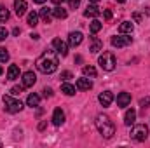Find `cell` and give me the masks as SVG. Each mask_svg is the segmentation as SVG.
Instances as JSON below:
<instances>
[{
	"mask_svg": "<svg viewBox=\"0 0 150 148\" xmlns=\"http://www.w3.org/2000/svg\"><path fill=\"white\" fill-rule=\"evenodd\" d=\"M96 129L100 131V134H101L105 140H110L113 134H115V125H113V122L110 120L108 115H103V113H100V115L96 117Z\"/></svg>",
	"mask_w": 150,
	"mask_h": 148,
	"instance_id": "obj_2",
	"label": "cell"
},
{
	"mask_svg": "<svg viewBox=\"0 0 150 148\" xmlns=\"http://www.w3.org/2000/svg\"><path fill=\"white\" fill-rule=\"evenodd\" d=\"M98 65L105 72H112L113 68H115V56H113V52H103L98 58Z\"/></svg>",
	"mask_w": 150,
	"mask_h": 148,
	"instance_id": "obj_4",
	"label": "cell"
},
{
	"mask_svg": "<svg viewBox=\"0 0 150 148\" xmlns=\"http://www.w3.org/2000/svg\"><path fill=\"white\" fill-rule=\"evenodd\" d=\"M89 2H91V4H98L100 0H89Z\"/></svg>",
	"mask_w": 150,
	"mask_h": 148,
	"instance_id": "obj_41",
	"label": "cell"
},
{
	"mask_svg": "<svg viewBox=\"0 0 150 148\" xmlns=\"http://www.w3.org/2000/svg\"><path fill=\"white\" fill-rule=\"evenodd\" d=\"M103 18H105L107 21H110V19H112V11H108V9H107V11L103 12Z\"/></svg>",
	"mask_w": 150,
	"mask_h": 148,
	"instance_id": "obj_34",
	"label": "cell"
},
{
	"mask_svg": "<svg viewBox=\"0 0 150 148\" xmlns=\"http://www.w3.org/2000/svg\"><path fill=\"white\" fill-rule=\"evenodd\" d=\"M4 106H5V111H9V113H18L23 110V103L19 99H14L12 94L4 96Z\"/></svg>",
	"mask_w": 150,
	"mask_h": 148,
	"instance_id": "obj_3",
	"label": "cell"
},
{
	"mask_svg": "<svg viewBox=\"0 0 150 148\" xmlns=\"http://www.w3.org/2000/svg\"><path fill=\"white\" fill-rule=\"evenodd\" d=\"M133 44V37L131 35H126V33H120L119 37H112V45L113 47H126V45H131Z\"/></svg>",
	"mask_w": 150,
	"mask_h": 148,
	"instance_id": "obj_6",
	"label": "cell"
},
{
	"mask_svg": "<svg viewBox=\"0 0 150 148\" xmlns=\"http://www.w3.org/2000/svg\"><path fill=\"white\" fill-rule=\"evenodd\" d=\"M98 14H101V9H100L96 4H91V5H87V9L84 11V16H86V18H96Z\"/></svg>",
	"mask_w": 150,
	"mask_h": 148,
	"instance_id": "obj_15",
	"label": "cell"
},
{
	"mask_svg": "<svg viewBox=\"0 0 150 148\" xmlns=\"http://www.w3.org/2000/svg\"><path fill=\"white\" fill-rule=\"evenodd\" d=\"M28 25L30 26H37L38 25V14L37 12H30L28 14Z\"/></svg>",
	"mask_w": 150,
	"mask_h": 148,
	"instance_id": "obj_26",
	"label": "cell"
},
{
	"mask_svg": "<svg viewBox=\"0 0 150 148\" xmlns=\"http://www.w3.org/2000/svg\"><path fill=\"white\" fill-rule=\"evenodd\" d=\"M30 37L33 38V40H38V38H40V35H38V33H32V35H30Z\"/></svg>",
	"mask_w": 150,
	"mask_h": 148,
	"instance_id": "obj_37",
	"label": "cell"
},
{
	"mask_svg": "<svg viewBox=\"0 0 150 148\" xmlns=\"http://www.w3.org/2000/svg\"><path fill=\"white\" fill-rule=\"evenodd\" d=\"M38 18H40L44 23H51V21H52V9H47V7L40 9V12H38Z\"/></svg>",
	"mask_w": 150,
	"mask_h": 148,
	"instance_id": "obj_17",
	"label": "cell"
},
{
	"mask_svg": "<svg viewBox=\"0 0 150 148\" xmlns=\"http://www.w3.org/2000/svg\"><path fill=\"white\" fill-rule=\"evenodd\" d=\"M38 103H40V96H38V94H30V96L26 98V105L32 106V108L38 106Z\"/></svg>",
	"mask_w": 150,
	"mask_h": 148,
	"instance_id": "obj_23",
	"label": "cell"
},
{
	"mask_svg": "<svg viewBox=\"0 0 150 148\" xmlns=\"http://www.w3.org/2000/svg\"><path fill=\"white\" fill-rule=\"evenodd\" d=\"M33 2H35V4H44L45 0H33Z\"/></svg>",
	"mask_w": 150,
	"mask_h": 148,
	"instance_id": "obj_40",
	"label": "cell"
},
{
	"mask_svg": "<svg viewBox=\"0 0 150 148\" xmlns=\"http://www.w3.org/2000/svg\"><path fill=\"white\" fill-rule=\"evenodd\" d=\"M23 89H25V85H21V87H18V85H16V87H12V89H11V94H12V96H19V94L23 92Z\"/></svg>",
	"mask_w": 150,
	"mask_h": 148,
	"instance_id": "obj_29",
	"label": "cell"
},
{
	"mask_svg": "<svg viewBox=\"0 0 150 148\" xmlns=\"http://www.w3.org/2000/svg\"><path fill=\"white\" fill-rule=\"evenodd\" d=\"M131 138L134 141H145L149 138V127L145 124H136L131 129Z\"/></svg>",
	"mask_w": 150,
	"mask_h": 148,
	"instance_id": "obj_5",
	"label": "cell"
},
{
	"mask_svg": "<svg viewBox=\"0 0 150 148\" xmlns=\"http://www.w3.org/2000/svg\"><path fill=\"white\" fill-rule=\"evenodd\" d=\"M129 103H131V94H129V92H120V94L117 96V106L124 108V106H127Z\"/></svg>",
	"mask_w": 150,
	"mask_h": 148,
	"instance_id": "obj_16",
	"label": "cell"
},
{
	"mask_svg": "<svg viewBox=\"0 0 150 148\" xmlns=\"http://www.w3.org/2000/svg\"><path fill=\"white\" fill-rule=\"evenodd\" d=\"M7 35H9V32H7L5 28H2V26H0V42H2V40H5Z\"/></svg>",
	"mask_w": 150,
	"mask_h": 148,
	"instance_id": "obj_31",
	"label": "cell"
},
{
	"mask_svg": "<svg viewBox=\"0 0 150 148\" xmlns=\"http://www.w3.org/2000/svg\"><path fill=\"white\" fill-rule=\"evenodd\" d=\"M7 78H9V80L19 78V66H18V65H11V66H9V70H7Z\"/></svg>",
	"mask_w": 150,
	"mask_h": 148,
	"instance_id": "obj_20",
	"label": "cell"
},
{
	"mask_svg": "<svg viewBox=\"0 0 150 148\" xmlns=\"http://www.w3.org/2000/svg\"><path fill=\"white\" fill-rule=\"evenodd\" d=\"M42 92H44V96H45V98H52V89H51V87H45Z\"/></svg>",
	"mask_w": 150,
	"mask_h": 148,
	"instance_id": "obj_33",
	"label": "cell"
},
{
	"mask_svg": "<svg viewBox=\"0 0 150 148\" xmlns=\"http://www.w3.org/2000/svg\"><path fill=\"white\" fill-rule=\"evenodd\" d=\"M63 122H65V111L61 108H56L52 111V124L54 125H61Z\"/></svg>",
	"mask_w": 150,
	"mask_h": 148,
	"instance_id": "obj_14",
	"label": "cell"
},
{
	"mask_svg": "<svg viewBox=\"0 0 150 148\" xmlns=\"http://www.w3.org/2000/svg\"><path fill=\"white\" fill-rule=\"evenodd\" d=\"M61 78L67 82V80H70V78H72V73H70V72H63V73H61Z\"/></svg>",
	"mask_w": 150,
	"mask_h": 148,
	"instance_id": "obj_35",
	"label": "cell"
},
{
	"mask_svg": "<svg viewBox=\"0 0 150 148\" xmlns=\"http://www.w3.org/2000/svg\"><path fill=\"white\" fill-rule=\"evenodd\" d=\"M133 30H134V26H133V23H131V21H122V23H120V26H119V33L131 35V33H133Z\"/></svg>",
	"mask_w": 150,
	"mask_h": 148,
	"instance_id": "obj_18",
	"label": "cell"
},
{
	"mask_svg": "<svg viewBox=\"0 0 150 148\" xmlns=\"http://www.w3.org/2000/svg\"><path fill=\"white\" fill-rule=\"evenodd\" d=\"M26 0H14V11H16V14L21 18V16H25L26 14Z\"/></svg>",
	"mask_w": 150,
	"mask_h": 148,
	"instance_id": "obj_12",
	"label": "cell"
},
{
	"mask_svg": "<svg viewBox=\"0 0 150 148\" xmlns=\"http://www.w3.org/2000/svg\"><path fill=\"white\" fill-rule=\"evenodd\" d=\"M75 91H77V87L72 85V84H68V82H65V84L61 85V92H65L67 96H74Z\"/></svg>",
	"mask_w": 150,
	"mask_h": 148,
	"instance_id": "obj_21",
	"label": "cell"
},
{
	"mask_svg": "<svg viewBox=\"0 0 150 148\" xmlns=\"http://www.w3.org/2000/svg\"><path fill=\"white\" fill-rule=\"evenodd\" d=\"M2 72H4V70H2V66H0V75H2Z\"/></svg>",
	"mask_w": 150,
	"mask_h": 148,
	"instance_id": "obj_43",
	"label": "cell"
},
{
	"mask_svg": "<svg viewBox=\"0 0 150 148\" xmlns=\"http://www.w3.org/2000/svg\"><path fill=\"white\" fill-rule=\"evenodd\" d=\"M35 82H37V75L33 72H25L23 73V85L25 87H32Z\"/></svg>",
	"mask_w": 150,
	"mask_h": 148,
	"instance_id": "obj_13",
	"label": "cell"
},
{
	"mask_svg": "<svg viewBox=\"0 0 150 148\" xmlns=\"http://www.w3.org/2000/svg\"><path fill=\"white\" fill-rule=\"evenodd\" d=\"M82 40H84V35H82L80 32H72V33L68 35V44H70L72 47L80 45V44H82Z\"/></svg>",
	"mask_w": 150,
	"mask_h": 148,
	"instance_id": "obj_11",
	"label": "cell"
},
{
	"mask_svg": "<svg viewBox=\"0 0 150 148\" xmlns=\"http://www.w3.org/2000/svg\"><path fill=\"white\" fill-rule=\"evenodd\" d=\"M82 73H84V77H87V78H94L96 77V68L91 66V65H87V66L82 68Z\"/></svg>",
	"mask_w": 150,
	"mask_h": 148,
	"instance_id": "obj_24",
	"label": "cell"
},
{
	"mask_svg": "<svg viewBox=\"0 0 150 148\" xmlns=\"http://www.w3.org/2000/svg\"><path fill=\"white\" fill-rule=\"evenodd\" d=\"M101 26H103V25H101V21L94 19V21H93V23L89 25V30H91V33H98V32L101 30Z\"/></svg>",
	"mask_w": 150,
	"mask_h": 148,
	"instance_id": "obj_25",
	"label": "cell"
},
{
	"mask_svg": "<svg viewBox=\"0 0 150 148\" xmlns=\"http://www.w3.org/2000/svg\"><path fill=\"white\" fill-rule=\"evenodd\" d=\"M37 65V70L42 72L45 75H51L58 70V65H59V59H58V54L54 51H45L44 54H40L35 61Z\"/></svg>",
	"mask_w": 150,
	"mask_h": 148,
	"instance_id": "obj_1",
	"label": "cell"
},
{
	"mask_svg": "<svg viewBox=\"0 0 150 148\" xmlns=\"http://www.w3.org/2000/svg\"><path fill=\"white\" fill-rule=\"evenodd\" d=\"M5 61H9V52L5 47H0V63H5Z\"/></svg>",
	"mask_w": 150,
	"mask_h": 148,
	"instance_id": "obj_28",
	"label": "cell"
},
{
	"mask_svg": "<svg viewBox=\"0 0 150 148\" xmlns=\"http://www.w3.org/2000/svg\"><path fill=\"white\" fill-rule=\"evenodd\" d=\"M149 105H150V98H145V99H142L140 101V106L145 110V108H149Z\"/></svg>",
	"mask_w": 150,
	"mask_h": 148,
	"instance_id": "obj_30",
	"label": "cell"
},
{
	"mask_svg": "<svg viewBox=\"0 0 150 148\" xmlns=\"http://www.w3.org/2000/svg\"><path fill=\"white\" fill-rule=\"evenodd\" d=\"M115 2H119V4H124V2H126V0H115Z\"/></svg>",
	"mask_w": 150,
	"mask_h": 148,
	"instance_id": "obj_42",
	"label": "cell"
},
{
	"mask_svg": "<svg viewBox=\"0 0 150 148\" xmlns=\"http://www.w3.org/2000/svg\"><path fill=\"white\" fill-rule=\"evenodd\" d=\"M52 16H54V18H58V19H65V18L68 16V12H67L63 7H59V5H58V7H54V9H52Z\"/></svg>",
	"mask_w": 150,
	"mask_h": 148,
	"instance_id": "obj_22",
	"label": "cell"
},
{
	"mask_svg": "<svg viewBox=\"0 0 150 148\" xmlns=\"http://www.w3.org/2000/svg\"><path fill=\"white\" fill-rule=\"evenodd\" d=\"M61 2H63V0H52V4H56V5H59Z\"/></svg>",
	"mask_w": 150,
	"mask_h": 148,
	"instance_id": "obj_39",
	"label": "cell"
},
{
	"mask_svg": "<svg viewBox=\"0 0 150 148\" xmlns=\"http://www.w3.org/2000/svg\"><path fill=\"white\" fill-rule=\"evenodd\" d=\"M9 19V11L4 7V5H0V23H4V21H7Z\"/></svg>",
	"mask_w": 150,
	"mask_h": 148,
	"instance_id": "obj_27",
	"label": "cell"
},
{
	"mask_svg": "<svg viewBox=\"0 0 150 148\" xmlns=\"http://www.w3.org/2000/svg\"><path fill=\"white\" fill-rule=\"evenodd\" d=\"M98 101H100V105L103 106V108H107V106H110L113 101V94L112 91H103L100 96H98Z\"/></svg>",
	"mask_w": 150,
	"mask_h": 148,
	"instance_id": "obj_8",
	"label": "cell"
},
{
	"mask_svg": "<svg viewBox=\"0 0 150 148\" xmlns=\"http://www.w3.org/2000/svg\"><path fill=\"white\" fill-rule=\"evenodd\" d=\"M133 19H134L136 23H140V21H142V16H140L138 12H134V14H133Z\"/></svg>",
	"mask_w": 150,
	"mask_h": 148,
	"instance_id": "obj_36",
	"label": "cell"
},
{
	"mask_svg": "<svg viewBox=\"0 0 150 148\" xmlns=\"http://www.w3.org/2000/svg\"><path fill=\"white\" fill-rule=\"evenodd\" d=\"M52 49L56 51V54H59V56H63V58L68 54V45H67L61 38H54V40H52Z\"/></svg>",
	"mask_w": 150,
	"mask_h": 148,
	"instance_id": "obj_7",
	"label": "cell"
},
{
	"mask_svg": "<svg viewBox=\"0 0 150 148\" xmlns=\"http://www.w3.org/2000/svg\"><path fill=\"white\" fill-rule=\"evenodd\" d=\"M103 49V42L100 40L98 37H91L89 38V51L93 52V54H96V52H100Z\"/></svg>",
	"mask_w": 150,
	"mask_h": 148,
	"instance_id": "obj_9",
	"label": "cell"
},
{
	"mask_svg": "<svg viewBox=\"0 0 150 148\" xmlns=\"http://www.w3.org/2000/svg\"><path fill=\"white\" fill-rule=\"evenodd\" d=\"M75 87H77L79 91H89V89H93V82H91V78L82 77V78H79V80H77Z\"/></svg>",
	"mask_w": 150,
	"mask_h": 148,
	"instance_id": "obj_10",
	"label": "cell"
},
{
	"mask_svg": "<svg viewBox=\"0 0 150 148\" xmlns=\"http://www.w3.org/2000/svg\"><path fill=\"white\" fill-rule=\"evenodd\" d=\"M38 129L42 131V129H45V122H40V125H38Z\"/></svg>",
	"mask_w": 150,
	"mask_h": 148,
	"instance_id": "obj_38",
	"label": "cell"
},
{
	"mask_svg": "<svg viewBox=\"0 0 150 148\" xmlns=\"http://www.w3.org/2000/svg\"><path fill=\"white\" fill-rule=\"evenodd\" d=\"M134 120H136V111L131 108V110L126 111V115H124V124L129 127V125H133V124H134Z\"/></svg>",
	"mask_w": 150,
	"mask_h": 148,
	"instance_id": "obj_19",
	"label": "cell"
},
{
	"mask_svg": "<svg viewBox=\"0 0 150 148\" xmlns=\"http://www.w3.org/2000/svg\"><path fill=\"white\" fill-rule=\"evenodd\" d=\"M68 5H70V9H77L80 5V0H68Z\"/></svg>",
	"mask_w": 150,
	"mask_h": 148,
	"instance_id": "obj_32",
	"label": "cell"
}]
</instances>
